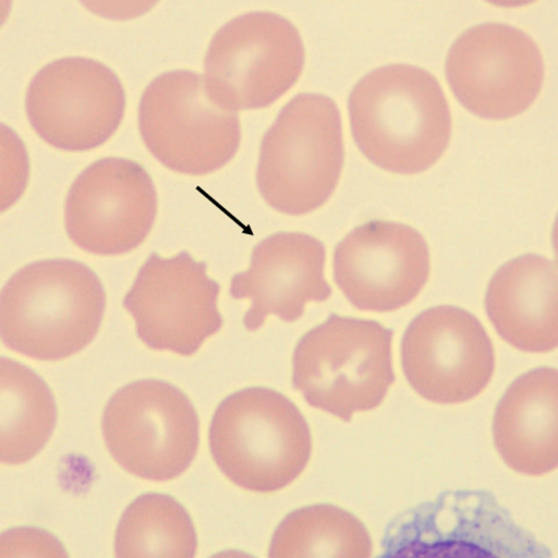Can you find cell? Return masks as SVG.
<instances>
[{"label":"cell","mask_w":558,"mask_h":558,"mask_svg":"<svg viewBox=\"0 0 558 558\" xmlns=\"http://www.w3.org/2000/svg\"><path fill=\"white\" fill-rule=\"evenodd\" d=\"M66 556L52 535L38 529H14L2 538V556Z\"/></svg>","instance_id":"cell-21"},{"label":"cell","mask_w":558,"mask_h":558,"mask_svg":"<svg viewBox=\"0 0 558 558\" xmlns=\"http://www.w3.org/2000/svg\"><path fill=\"white\" fill-rule=\"evenodd\" d=\"M210 451L238 487L275 493L307 466L312 435L307 421L284 395L250 387L225 399L211 421Z\"/></svg>","instance_id":"cell-3"},{"label":"cell","mask_w":558,"mask_h":558,"mask_svg":"<svg viewBox=\"0 0 558 558\" xmlns=\"http://www.w3.org/2000/svg\"><path fill=\"white\" fill-rule=\"evenodd\" d=\"M25 108L33 130L51 147L85 151L119 130L125 94L119 76L101 62L64 58L33 77Z\"/></svg>","instance_id":"cell-11"},{"label":"cell","mask_w":558,"mask_h":558,"mask_svg":"<svg viewBox=\"0 0 558 558\" xmlns=\"http://www.w3.org/2000/svg\"><path fill=\"white\" fill-rule=\"evenodd\" d=\"M392 340L380 323L331 314L296 344L293 387L310 407L345 422L375 410L395 383Z\"/></svg>","instance_id":"cell-5"},{"label":"cell","mask_w":558,"mask_h":558,"mask_svg":"<svg viewBox=\"0 0 558 558\" xmlns=\"http://www.w3.org/2000/svg\"><path fill=\"white\" fill-rule=\"evenodd\" d=\"M269 557H372L371 534L356 517L335 506H312L287 515Z\"/></svg>","instance_id":"cell-19"},{"label":"cell","mask_w":558,"mask_h":558,"mask_svg":"<svg viewBox=\"0 0 558 558\" xmlns=\"http://www.w3.org/2000/svg\"><path fill=\"white\" fill-rule=\"evenodd\" d=\"M2 463L29 462L47 446L56 429V399L38 374L14 360L2 366Z\"/></svg>","instance_id":"cell-18"},{"label":"cell","mask_w":558,"mask_h":558,"mask_svg":"<svg viewBox=\"0 0 558 558\" xmlns=\"http://www.w3.org/2000/svg\"><path fill=\"white\" fill-rule=\"evenodd\" d=\"M326 259V246L307 233L281 232L260 241L250 268L233 277L230 287L232 299L252 302L246 329L263 328L269 315L293 323L308 303L327 302L332 291L324 276Z\"/></svg>","instance_id":"cell-15"},{"label":"cell","mask_w":558,"mask_h":558,"mask_svg":"<svg viewBox=\"0 0 558 558\" xmlns=\"http://www.w3.org/2000/svg\"><path fill=\"white\" fill-rule=\"evenodd\" d=\"M351 133L363 155L387 172H425L452 137L446 94L430 72L393 64L368 72L348 102Z\"/></svg>","instance_id":"cell-1"},{"label":"cell","mask_w":558,"mask_h":558,"mask_svg":"<svg viewBox=\"0 0 558 558\" xmlns=\"http://www.w3.org/2000/svg\"><path fill=\"white\" fill-rule=\"evenodd\" d=\"M344 160L337 104L328 96L301 94L282 108L260 143L258 191L278 213L307 215L336 192Z\"/></svg>","instance_id":"cell-4"},{"label":"cell","mask_w":558,"mask_h":558,"mask_svg":"<svg viewBox=\"0 0 558 558\" xmlns=\"http://www.w3.org/2000/svg\"><path fill=\"white\" fill-rule=\"evenodd\" d=\"M158 195L136 161L105 158L87 167L71 185L65 228L74 244L98 256L129 254L156 222Z\"/></svg>","instance_id":"cell-13"},{"label":"cell","mask_w":558,"mask_h":558,"mask_svg":"<svg viewBox=\"0 0 558 558\" xmlns=\"http://www.w3.org/2000/svg\"><path fill=\"white\" fill-rule=\"evenodd\" d=\"M403 374L421 398L459 404L480 396L493 379L495 351L470 312L439 305L410 323L401 344Z\"/></svg>","instance_id":"cell-12"},{"label":"cell","mask_w":558,"mask_h":558,"mask_svg":"<svg viewBox=\"0 0 558 558\" xmlns=\"http://www.w3.org/2000/svg\"><path fill=\"white\" fill-rule=\"evenodd\" d=\"M332 266L339 290L355 308L387 313L416 300L429 278L430 256L417 230L374 220L340 242Z\"/></svg>","instance_id":"cell-14"},{"label":"cell","mask_w":558,"mask_h":558,"mask_svg":"<svg viewBox=\"0 0 558 558\" xmlns=\"http://www.w3.org/2000/svg\"><path fill=\"white\" fill-rule=\"evenodd\" d=\"M105 310L104 286L87 266L71 259L38 260L3 288V344L41 362L68 359L93 343Z\"/></svg>","instance_id":"cell-2"},{"label":"cell","mask_w":558,"mask_h":558,"mask_svg":"<svg viewBox=\"0 0 558 558\" xmlns=\"http://www.w3.org/2000/svg\"><path fill=\"white\" fill-rule=\"evenodd\" d=\"M446 76L468 111L485 120H508L536 101L545 64L536 41L525 32L508 24L484 23L453 43Z\"/></svg>","instance_id":"cell-9"},{"label":"cell","mask_w":558,"mask_h":558,"mask_svg":"<svg viewBox=\"0 0 558 558\" xmlns=\"http://www.w3.org/2000/svg\"><path fill=\"white\" fill-rule=\"evenodd\" d=\"M196 548L191 515L169 495H141L125 509L117 527V557H194Z\"/></svg>","instance_id":"cell-20"},{"label":"cell","mask_w":558,"mask_h":558,"mask_svg":"<svg viewBox=\"0 0 558 558\" xmlns=\"http://www.w3.org/2000/svg\"><path fill=\"white\" fill-rule=\"evenodd\" d=\"M558 374L538 367L518 377L495 411L493 434L512 471L539 476L558 466Z\"/></svg>","instance_id":"cell-17"},{"label":"cell","mask_w":558,"mask_h":558,"mask_svg":"<svg viewBox=\"0 0 558 558\" xmlns=\"http://www.w3.org/2000/svg\"><path fill=\"white\" fill-rule=\"evenodd\" d=\"M219 293L220 286L208 276L206 264L187 252L172 258L151 254L123 305L144 344L192 356L222 328Z\"/></svg>","instance_id":"cell-10"},{"label":"cell","mask_w":558,"mask_h":558,"mask_svg":"<svg viewBox=\"0 0 558 558\" xmlns=\"http://www.w3.org/2000/svg\"><path fill=\"white\" fill-rule=\"evenodd\" d=\"M485 311L498 335L526 353L558 345L557 266L530 254L509 260L490 279Z\"/></svg>","instance_id":"cell-16"},{"label":"cell","mask_w":558,"mask_h":558,"mask_svg":"<svg viewBox=\"0 0 558 558\" xmlns=\"http://www.w3.org/2000/svg\"><path fill=\"white\" fill-rule=\"evenodd\" d=\"M138 119L153 157L180 174L214 173L240 148L238 113L216 105L204 77L194 71H169L153 80L142 96Z\"/></svg>","instance_id":"cell-7"},{"label":"cell","mask_w":558,"mask_h":558,"mask_svg":"<svg viewBox=\"0 0 558 558\" xmlns=\"http://www.w3.org/2000/svg\"><path fill=\"white\" fill-rule=\"evenodd\" d=\"M304 61L302 36L286 17L240 15L215 34L206 52V93L227 111L259 110L290 92Z\"/></svg>","instance_id":"cell-6"},{"label":"cell","mask_w":558,"mask_h":558,"mask_svg":"<svg viewBox=\"0 0 558 558\" xmlns=\"http://www.w3.org/2000/svg\"><path fill=\"white\" fill-rule=\"evenodd\" d=\"M199 417L172 384L141 380L117 391L104 412L108 451L125 472L150 482L184 474L199 448Z\"/></svg>","instance_id":"cell-8"}]
</instances>
